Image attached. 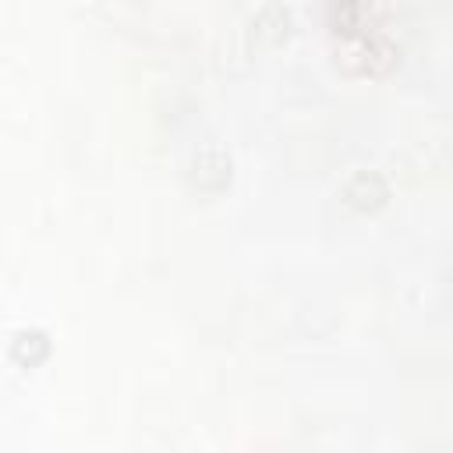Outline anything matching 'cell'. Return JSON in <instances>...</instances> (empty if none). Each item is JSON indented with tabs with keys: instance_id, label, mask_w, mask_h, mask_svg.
Wrapping results in <instances>:
<instances>
[{
	"instance_id": "4",
	"label": "cell",
	"mask_w": 453,
	"mask_h": 453,
	"mask_svg": "<svg viewBox=\"0 0 453 453\" xmlns=\"http://www.w3.org/2000/svg\"><path fill=\"white\" fill-rule=\"evenodd\" d=\"M290 32H294V14H290V7L280 4V0L262 4V7L251 14V35H255L262 46H280V42L290 39Z\"/></svg>"
},
{
	"instance_id": "3",
	"label": "cell",
	"mask_w": 453,
	"mask_h": 453,
	"mask_svg": "<svg viewBox=\"0 0 453 453\" xmlns=\"http://www.w3.org/2000/svg\"><path fill=\"white\" fill-rule=\"evenodd\" d=\"M340 198H343L347 209L368 216V212H379L389 202V184L379 170H354L347 177V184L340 188Z\"/></svg>"
},
{
	"instance_id": "2",
	"label": "cell",
	"mask_w": 453,
	"mask_h": 453,
	"mask_svg": "<svg viewBox=\"0 0 453 453\" xmlns=\"http://www.w3.org/2000/svg\"><path fill=\"white\" fill-rule=\"evenodd\" d=\"M336 64L347 74H372L375 78V74H386L396 64V46L382 35H357L340 50Z\"/></svg>"
},
{
	"instance_id": "5",
	"label": "cell",
	"mask_w": 453,
	"mask_h": 453,
	"mask_svg": "<svg viewBox=\"0 0 453 453\" xmlns=\"http://www.w3.org/2000/svg\"><path fill=\"white\" fill-rule=\"evenodd\" d=\"M326 21L340 35H365L372 28V0H326Z\"/></svg>"
},
{
	"instance_id": "6",
	"label": "cell",
	"mask_w": 453,
	"mask_h": 453,
	"mask_svg": "<svg viewBox=\"0 0 453 453\" xmlns=\"http://www.w3.org/2000/svg\"><path fill=\"white\" fill-rule=\"evenodd\" d=\"M11 361L21 365V368H35L50 357V336L42 329H18L11 336Z\"/></svg>"
},
{
	"instance_id": "1",
	"label": "cell",
	"mask_w": 453,
	"mask_h": 453,
	"mask_svg": "<svg viewBox=\"0 0 453 453\" xmlns=\"http://www.w3.org/2000/svg\"><path fill=\"white\" fill-rule=\"evenodd\" d=\"M234 177V159L226 152V145H219L216 138L209 142H198L191 149V159H188V180L195 191L202 195H219Z\"/></svg>"
}]
</instances>
